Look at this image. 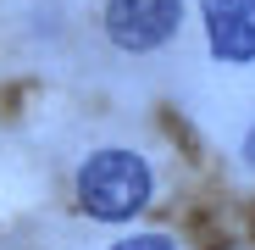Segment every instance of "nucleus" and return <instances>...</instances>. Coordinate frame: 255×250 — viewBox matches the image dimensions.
<instances>
[{
	"mask_svg": "<svg viewBox=\"0 0 255 250\" xmlns=\"http://www.w3.org/2000/svg\"><path fill=\"white\" fill-rule=\"evenodd\" d=\"M78 200L100 223H122V217L144 212V200H150L144 156H133V150H95L78 167Z\"/></svg>",
	"mask_w": 255,
	"mask_h": 250,
	"instance_id": "1",
	"label": "nucleus"
},
{
	"mask_svg": "<svg viewBox=\"0 0 255 250\" xmlns=\"http://www.w3.org/2000/svg\"><path fill=\"white\" fill-rule=\"evenodd\" d=\"M183 0H106V33L117 50H155L178 33Z\"/></svg>",
	"mask_w": 255,
	"mask_h": 250,
	"instance_id": "2",
	"label": "nucleus"
},
{
	"mask_svg": "<svg viewBox=\"0 0 255 250\" xmlns=\"http://www.w3.org/2000/svg\"><path fill=\"white\" fill-rule=\"evenodd\" d=\"M200 17L222 61H255V0H205Z\"/></svg>",
	"mask_w": 255,
	"mask_h": 250,
	"instance_id": "3",
	"label": "nucleus"
},
{
	"mask_svg": "<svg viewBox=\"0 0 255 250\" xmlns=\"http://www.w3.org/2000/svg\"><path fill=\"white\" fill-rule=\"evenodd\" d=\"M117 250H172V239H161V234H139V239H122Z\"/></svg>",
	"mask_w": 255,
	"mask_h": 250,
	"instance_id": "4",
	"label": "nucleus"
},
{
	"mask_svg": "<svg viewBox=\"0 0 255 250\" xmlns=\"http://www.w3.org/2000/svg\"><path fill=\"white\" fill-rule=\"evenodd\" d=\"M244 156H250V167H255V128H250V139H244Z\"/></svg>",
	"mask_w": 255,
	"mask_h": 250,
	"instance_id": "5",
	"label": "nucleus"
}]
</instances>
